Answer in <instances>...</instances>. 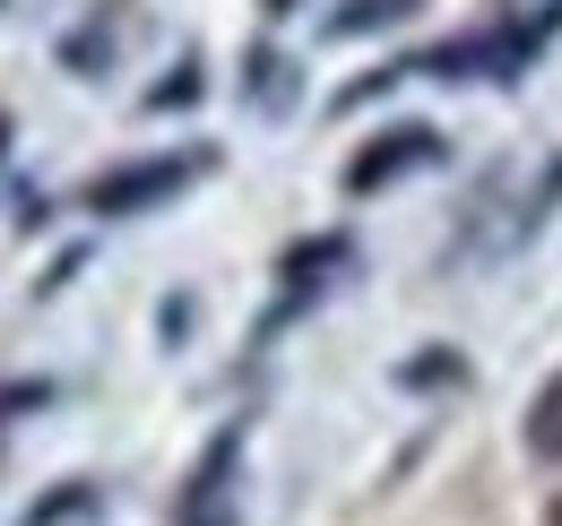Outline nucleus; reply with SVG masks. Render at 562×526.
Listing matches in <instances>:
<instances>
[{
  "instance_id": "obj_1",
  "label": "nucleus",
  "mask_w": 562,
  "mask_h": 526,
  "mask_svg": "<svg viewBox=\"0 0 562 526\" xmlns=\"http://www.w3.org/2000/svg\"><path fill=\"white\" fill-rule=\"evenodd\" d=\"M243 449H251V423L209 432V449L173 483V526H243Z\"/></svg>"
},
{
  "instance_id": "obj_2",
  "label": "nucleus",
  "mask_w": 562,
  "mask_h": 526,
  "mask_svg": "<svg viewBox=\"0 0 562 526\" xmlns=\"http://www.w3.org/2000/svg\"><path fill=\"white\" fill-rule=\"evenodd\" d=\"M209 164H216L209 147H191V156H147V164H122V173H95V182H87V207H95V216H147V207H173Z\"/></svg>"
},
{
  "instance_id": "obj_3",
  "label": "nucleus",
  "mask_w": 562,
  "mask_h": 526,
  "mask_svg": "<svg viewBox=\"0 0 562 526\" xmlns=\"http://www.w3.org/2000/svg\"><path fill=\"white\" fill-rule=\"evenodd\" d=\"M432 164H450V138L432 130V122H398V130L363 138L347 156V191L372 198V191H390V182H407V173H432Z\"/></svg>"
},
{
  "instance_id": "obj_4",
  "label": "nucleus",
  "mask_w": 562,
  "mask_h": 526,
  "mask_svg": "<svg viewBox=\"0 0 562 526\" xmlns=\"http://www.w3.org/2000/svg\"><path fill=\"white\" fill-rule=\"evenodd\" d=\"M432 0H347V9H329L321 18V35L329 44H355V35H390V26H407V18H424Z\"/></svg>"
},
{
  "instance_id": "obj_5",
  "label": "nucleus",
  "mask_w": 562,
  "mask_h": 526,
  "mask_svg": "<svg viewBox=\"0 0 562 526\" xmlns=\"http://www.w3.org/2000/svg\"><path fill=\"white\" fill-rule=\"evenodd\" d=\"M294 87H303V78H294V61H285L278 44H260V53L243 61V104H251V113H285Z\"/></svg>"
},
{
  "instance_id": "obj_6",
  "label": "nucleus",
  "mask_w": 562,
  "mask_h": 526,
  "mask_svg": "<svg viewBox=\"0 0 562 526\" xmlns=\"http://www.w3.org/2000/svg\"><path fill=\"white\" fill-rule=\"evenodd\" d=\"M519 441H528V458H537V466H562V371H554L537 397H528V414H519Z\"/></svg>"
},
{
  "instance_id": "obj_7",
  "label": "nucleus",
  "mask_w": 562,
  "mask_h": 526,
  "mask_svg": "<svg viewBox=\"0 0 562 526\" xmlns=\"http://www.w3.org/2000/svg\"><path fill=\"white\" fill-rule=\"evenodd\" d=\"M147 104H156V113H165V104H200V78H191V61H182V78H165Z\"/></svg>"
},
{
  "instance_id": "obj_8",
  "label": "nucleus",
  "mask_w": 562,
  "mask_h": 526,
  "mask_svg": "<svg viewBox=\"0 0 562 526\" xmlns=\"http://www.w3.org/2000/svg\"><path fill=\"white\" fill-rule=\"evenodd\" d=\"M562 198V156H554V173H546V191H537V207H554Z\"/></svg>"
},
{
  "instance_id": "obj_9",
  "label": "nucleus",
  "mask_w": 562,
  "mask_h": 526,
  "mask_svg": "<svg viewBox=\"0 0 562 526\" xmlns=\"http://www.w3.org/2000/svg\"><path fill=\"white\" fill-rule=\"evenodd\" d=\"M546 526H562V492H554V501H546Z\"/></svg>"
},
{
  "instance_id": "obj_10",
  "label": "nucleus",
  "mask_w": 562,
  "mask_h": 526,
  "mask_svg": "<svg viewBox=\"0 0 562 526\" xmlns=\"http://www.w3.org/2000/svg\"><path fill=\"white\" fill-rule=\"evenodd\" d=\"M0 147H9V122H0Z\"/></svg>"
}]
</instances>
